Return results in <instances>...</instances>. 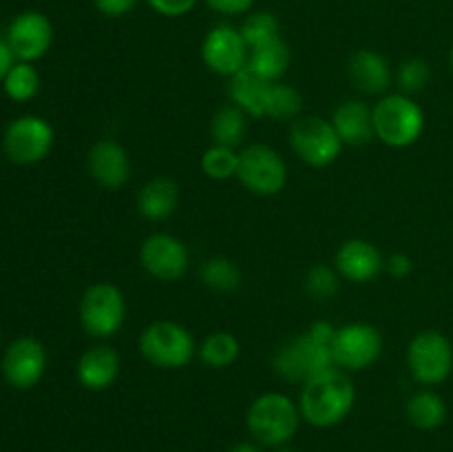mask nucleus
<instances>
[{
	"label": "nucleus",
	"mask_w": 453,
	"mask_h": 452,
	"mask_svg": "<svg viewBox=\"0 0 453 452\" xmlns=\"http://www.w3.org/2000/svg\"><path fill=\"white\" fill-rule=\"evenodd\" d=\"M334 332L336 328L330 322H314L308 331L296 335L274 353V372L292 384H305L312 377L336 368L332 357Z\"/></svg>",
	"instance_id": "1"
},
{
	"label": "nucleus",
	"mask_w": 453,
	"mask_h": 452,
	"mask_svg": "<svg viewBox=\"0 0 453 452\" xmlns=\"http://www.w3.org/2000/svg\"><path fill=\"white\" fill-rule=\"evenodd\" d=\"M357 388L341 368H330L305 381L301 388L299 410L303 421L314 428H334L352 412Z\"/></svg>",
	"instance_id": "2"
},
{
	"label": "nucleus",
	"mask_w": 453,
	"mask_h": 452,
	"mask_svg": "<svg viewBox=\"0 0 453 452\" xmlns=\"http://www.w3.org/2000/svg\"><path fill=\"white\" fill-rule=\"evenodd\" d=\"M301 410L288 394L264 393L250 403L246 425L255 441L265 448H281L295 439L301 425Z\"/></svg>",
	"instance_id": "3"
},
{
	"label": "nucleus",
	"mask_w": 453,
	"mask_h": 452,
	"mask_svg": "<svg viewBox=\"0 0 453 452\" xmlns=\"http://www.w3.org/2000/svg\"><path fill=\"white\" fill-rule=\"evenodd\" d=\"M374 136L383 144L405 149L416 144L425 131V111L418 102L405 93H389L372 106Z\"/></svg>",
	"instance_id": "4"
},
{
	"label": "nucleus",
	"mask_w": 453,
	"mask_h": 452,
	"mask_svg": "<svg viewBox=\"0 0 453 452\" xmlns=\"http://www.w3.org/2000/svg\"><path fill=\"white\" fill-rule=\"evenodd\" d=\"M137 346L146 362L153 363L155 368H164V370H180V368L188 366L197 353V346H195L188 328L171 322V319L149 323L142 331Z\"/></svg>",
	"instance_id": "5"
},
{
	"label": "nucleus",
	"mask_w": 453,
	"mask_h": 452,
	"mask_svg": "<svg viewBox=\"0 0 453 452\" xmlns=\"http://www.w3.org/2000/svg\"><path fill=\"white\" fill-rule=\"evenodd\" d=\"M290 146L301 162L314 168H326L339 160L345 144L332 120L321 115H299L292 120Z\"/></svg>",
	"instance_id": "6"
},
{
	"label": "nucleus",
	"mask_w": 453,
	"mask_h": 452,
	"mask_svg": "<svg viewBox=\"0 0 453 452\" xmlns=\"http://www.w3.org/2000/svg\"><path fill=\"white\" fill-rule=\"evenodd\" d=\"M407 368L420 386H438L453 372V346L441 331H420L407 346Z\"/></svg>",
	"instance_id": "7"
},
{
	"label": "nucleus",
	"mask_w": 453,
	"mask_h": 452,
	"mask_svg": "<svg viewBox=\"0 0 453 452\" xmlns=\"http://www.w3.org/2000/svg\"><path fill=\"white\" fill-rule=\"evenodd\" d=\"M127 319V300L115 284L97 282L84 291L80 300V323L97 339L113 337Z\"/></svg>",
	"instance_id": "8"
},
{
	"label": "nucleus",
	"mask_w": 453,
	"mask_h": 452,
	"mask_svg": "<svg viewBox=\"0 0 453 452\" xmlns=\"http://www.w3.org/2000/svg\"><path fill=\"white\" fill-rule=\"evenodd\" d=\"M56 133L42 115H18L3 133V151L12 162L29 167L38 164L51 153Z\"/></svg>",
	"instance_id": "9"
},
{
	"label": "nucleus",
	"mask_w": 453,
	"mask_h": 452,
	"mask_svg": "<svg viewBox=\"0 0 453 452\" xmlns=\"http://www.w3.org/2000/svg\"><path fill=\"white\" fill-rule=\"evenodd\" d=\"M237 180L250 193L261 198H273L286 189L288 167L286 160L268 144H250L239 151Z\"/></svg>",
	"instance_id": "10"
},
{
	"label": "nucleus",
	"mask_w": 453,
	"mask_h": 452,
	"mask_svg": "<svg viewBox=\"0 0 453 452\" xmlns=\"http://www.w3.org/2000/svg\"><path fill=\"white\" fill-rule=\"evenodd\" d=\"M383 353V335L376 326L365 322L345 323L336 328L332 339L334 366L345 372H358L379 362Z\"/></svg>",
	"instance_id": "11"
},
{
	"label": "nucleus",
	"mask_w": 453,
	"mask_h": 452,
	"mask_svg": "<svg viewBox=\"0 0 453 452\" xmlns=\"http://www.w3.org/2000/svg\"><path fill=\"white\" fill-rule=\"evenodd\" d=\"M47 348L35 337H18L3 353L0 372L16 390H31L47 372Z\"/></svg>",
	"instance_id": "12"
},
{
	"label": "nucleus",
	"mask_w": 453,
	"mask_h": 452,
	"mask_svg": "<svg viewBox=\"0 0 453 452\" xmlns=\"http://www.w3.org/2000/svg\"><path fill=\"white\" fill-rule=\"evenodd\" d=\"M140 261L150 277L159 282H177L190 269V253L180 238L155 233L140 246Z\"/></svg>",
	"instance_id": "13"
},
{
	"label": "nucleus",
	"mask_w": 453,
	"mask_h": 452,
	"mask_svg": "<svg viewBox=\"0 0 453 452\" xmlns=\"http://www.w3.org/2000/svg\"><path fill=\"white\" fill-rule=\"evenodd\" d=\"M248 49L242 31L230 25H217L206 34L202 44V60L212 74L233 78L248 66Z\"/></svg>",
	"instance_id": "14"
},
{
	"label": "nucleus",
	"mask_w": 453,
	"mask_h": 452,
	"mask_svg": "<svg viewBox=\"0 0 453 452\" xmlns=\"http://www.w3.org/2000/svg\"><path fill=\"white\" fill-rule=\"evenodd\" d=\"M4 40L12 47L16 60L35 62L51 49L53 25L44 13L22 12L9 22Z\"/></svg>",
	"instance_id": "15"
},
{
	"label": "nucleus",
	"mask_w": 453,
	"mask_h": 452,
	"mask_svg": "<svg viewBox=\"0 0 453 452\" xmlns=\"http://www.w3.org/2000/svg\"><path fill=\"white\" fill-rule=\"evenodd\" d=\"M336 273L352 284H370L383 273V253L372 242L361 238L345 239L334 257Z\"/></svg>",
	"instance_id": "16"
},
{
	"label": "nucleus",
	"mask_w": 453,
	"mask_h": 452,
	"mask_svg": "<svg viewBox=\"0 0 453 452\" xmlns=\"http://www.w3.org/2000/svg\"><path fill=\"white\" fill-rule=\"evenodd\" d=\"M88 173L102 189L115 191L131 177V160L127 149L115 140H100L91 146L87 158Z\"/></svg>",
	"instance_id": "17"
},
{
	"label": "nucleus",
	"mask_w": 453,
	"mask_h": 452,
	"mask_svg": "<svg viewBox=\"0 0 453 452\" xmlns=\"http://www.w3.org/2000/svg\"><path fill=\"white\" fill-rule=\"evenodd\" d=\"M119 368H122V362H119L118 350L100 344L82 353L78 366H75V377H78L80 386H84L87 390L102 393L115 384V379L119 377Z\"/></svg>",
	"instance_id": "18"
},
{
	"label": "nucleus",
	"mask_w": 453,
	"mask_h": 452,
	"mask_svg": "<svg viewBox=\"0 0 453 452\" xmlns=\"http://www.w3.org/2000/svg\"><path fill=\"white\" fill-rule=\"evenodd\" d=\"M348 75L354 87L367 96H380L392 82V69L388 58L374 49H358L348 62Z\"/></svg>",
	"instance_id": "19"
},
{
	"label": "nucleus",
	"mask_w": 453,
	"mask_h": 452,
	"mask_svg": "<svg viewBox=\"0 0 453 452\" xmlns=\"http://www.w3.org/2000/svg\"><path fill=\"white\" fill-rule=\"evenodd\" d=\"M332 124L345 146H363L374 136L372 106L363 100H345L332 113Z\"/></svg>",
	"instance_id": "20"
},
{
	"label": "nucleus",
	"mask_w": 453,
	"mask_h": 452,
	"mask_svg": "<svg viewBox=\"0 0 453 452\" xmlns=\"http://www.w3.org/2000/svg\"><path fill=\"white\" fill-rule=\"evenodd\" d=\"M177 204H180V186L166 175L149 180L137 195V211L150 222L168 220L177 211Z\"/></svg>",
	"instance_id": "21"
},
{
	"label": "nucleus",
	"mask_w": 453,
	"mask_h": 452,
	"mask_svg": "<svg viewBox=\"0 0 453 452\" xmlns=\"http://www.w3.org/2000/svg\"><path fill=\"white\" fill-rule=\"evenodd\" d=\"M270 82L257 75L250 66L239 71L237 75L230 78L228 91L233 105H237L243 113L250 118H264V105H265V93H268Z\"/></svg>",
	"instance_id": "22"
},
{
	"label": "nucleus",
	"mask_w": 453,
	"mask_h": 452,
	"mask_svg": "<svg viewBox=\"0 0 453 452\" xmlns=\"http://www.w3.org/2000/svg\"><path fill=\"white\" fill-rule=\"evenodd\" d=\"M405 417L414 428L436 430L447 421V403L436 390L423 388L407 399Z\"/></svg>",
	"instance_id": "23"
},
{
	"label": "nucleus",
	"mask_w": 453,
	"mask_h": 452,
	"mask_svg": "<svg viewBox=\"0 0 453 452\" xmlns=\"http://www.w3.org/2000/svg\"><path fill=\"white\" fill-rule=\"evenodd\" d=\"M290 47H288L286 40L277 38L273 43L250 49L248 66L268 82H279L290 66Z\"/></svg>",
	"instance_id": "24"
},
{
	"label": "nucleus",
	"mask_w": 453,
	"mask_h": 452,
	"mask_svg": "<svg viewBox=\"0 0 453 452\" xmlns=\"http://www.w3.org/2000/svg\"><path fill=\"white\" fill-rule=\"evenodd\" d=\"M248 131V113H243L237 105H226L212 115L211 136L215 144L237 146Z\"/></svg>",
	"instance_id": "25"
},
{
	"label": "nucleus",
	"mask_w": 453,
	"mask_h": 452,
	"mask_svg": "<svg viewBox=\"0 0 453 452\" xmlns=\"http://www.w3.org/2000/svg\"><path fill=\"white\" fill-rule=\"evenodd\" d=\"M239 350L242 348H239V341L233 332L215 331L202 341L197 353H199V359H202L208 368L221 370V368H228L237 362Z\"/></svg>",
	"instance_id": "26"
},
{
	"label": "nucleus",
	"mask_w": 453,
	"mask_h": 452,
	"mask_svg": "<svg viewBox=\"0 0 453 452\" xmlns=\"http://www.w3.org/2000/svg\"><path fill=\"white\" fill-rule=\"evenodd\" d=\"M303 106L299 89L288 82H270L268 93H265L264 115L270 120H296Z\"/></svg>",
	"instance_id": "27"
},
{
	"label": "nucleus",
	"mask_w": 453,
	"mask_h": 452,
	"mask_svg": "<svg viewBox=\"0 0 453 452\" xmlns=\"http://www.w3.org/2000/svg\"><path fill=\"white\" fill-rule=\"evenodd\" d=\"M199 279L217 292H234L242 286V270L228 257H208L199 266Z\"/></svg>",
	"instance_id": "28"
},
{
	"label": "nucleus",
	"mask_w": 453,
	"mask_h": 452,
	"mask_svg": "<svg viewBox=\"0 0 453 452\" xmlns=\"http://www.w3.org/2000/svg\"><path fill=\"white\" fill-rule=\"evenodd\" d=\"M3 91L9 100L13 102H29L38 96L40 91V74L34 66V62H20L9 69L7 78L3 80Z\"/></svg>",
	"instance_id": "29"
},
{
	"label": "nucleus",
	"mask_w": 453,
	"mask_h": 452,
	"mask_svg": "<svg viewBox=\"0 0 453 452\" xmlns=\"http://www.w3.org/2000/svg\"><path fill=\"white\" fill-rule=\"evenodd\" d=\"M239 168V153L233 146L212 144L203 151L202 155V171L211 180L224 182L230 177H237Z\"/></svg>",
	"instance_id": "30"
},
{
	"label": "nucleus",
	"mask_w": 453,
	"mask_h": 452,
	"mask_svg": "<svg viewBox=\"0 0 453 452\" xmlns=\"http://www.w3.org/2000/svg\"><path fill=\"white\" fill-rule=\"evenodd\" d=\"M243 40H246L248 49L261 47V44H268L273 40L281 38V25H279V18L270 12H255L243 20V25L239 27Z\"/></svg>",
	"instance_id": "31"
},
{
	"label": "nucleus",
	"mask_w": 453,
	"mask_h": 452,
	"mask_svg": "<svg viewBox=\"0 0 453 452\" xmlns=\"http://www.w3.org/2000/svg\"><path fill=\"white\" fill-rule=\"evenodd\" d=\"M429 80H432V69H429L427 60H423V58H410L396 71V84L405 96L425 91Z\"/></svg>",
	"instance_id": "32"
},
{
	"label": "nucleus",
	"mask_w": 453,
	"mask_h": 452,
	"mask_svg": "<svg viewBox=\"0 0 453 452\" xmlns=\"http://www.w3.org/2000/svg\"><path fill=\"white\" fill-rule=\"evenodd\" d=\"M341 275L336 273V269L332 266H314L310 269V273L305 275V291L312 300L326 301L330 297H334L339 292Z\"/></svg>",
	"instance_id": "33"
},
{
	"label": "nucleus",
	"mask_w": 453,
	"mask_h": 452,
	"mask_svg": "<svg viewBox=\"0 0 453 452\" xmlns=\"http://www.w3.org/2000/svg\"><path fill=\"white\" fill-rule=\"evenodd\" d=\"M153 12H157L164 18H181L190 13L197 4V0H146Z\"/></svg>",
	"instance_id": "34"
},
{
	"label": "nucleus",
	"mask_w": 453,
	"mask_h": 452,
	"mask_svg": "<svg viewBox=\"0 0 453 452\" xmlns=\"http://www.w3.org/2000/svg\"><path fill=\"white\" fill-rule=\"evenodd\" d=\"M96 9L106 18H122L137 7L140 0H93Z\"/></svg>",
	"instance_id": "35"
},
{
	"label": "nucleus",
	"mask_w": 453,
	"mask_h": 452,
	"mask_svg": "<svg viewBox=\"0 0 453 452\" xmlns=\"http://www.w3.org/2000/svg\"><path fill=\"white\" fill-rule=\"evenodd\" d=\"M212 12L224 13V16H239V13L250 12L255 0H203Z\"/></svg>",
	"instance_id": "36"
},
{
	"label": "nucleus",
	"mask_w": 453,
	"mask_h": 452,
	"mask_svg": "<svg viewBox=\"0 0 453 452\" xmlns=\"http://www.w3.org/2000/svg\"><path fill=\"white\" fill-rule=\"evenodd\" d=\"M385 269H388V273L392 275V277L405 279L411 275L414 264H411V257L405 255V253H394V255H389L388 260H385Z\"/></svg>",
	"instance_id": "37"
},
{
	"label": "nucleus",
	"mask_w": 453,
	"mask_h": 452,
	"mask_svg": "<svg viewBox=\"0 0 453 452\" xmlns=\"http://www.w3.org/2000/svg\"><path fill=\"white\" fill-rule=\"evenodd\" d=\"M16 65V56H13L12 47L7 44V40L0 38V84H3V80L7 78L9 69Z\"/></svg>",
	"instance_id": "38"
},
{
	"label": "nucleus",
	"mask_w": 453,
	"mask_h": 452,
	"mask_svg": "<svg viewBox=\"0 0 453 452\" xmlns=\"http://www.w3.org/2000/svg\"><path fill=\"white\" fill-rule=\"evenodd\" d=\"M228 452H261V448H259V443L239 441V443H234Z\"/></svg>",
	"instance_id": "39"
},
{
	"label": "nucleus",
	"mask_w": 453,
	"mask_h": 452,
	"mask_svg": "<svg viewBox=\"0 0 453 452\" xmlns=\"http://www.w3.org/2000/svg\"><path fill=\"white\" fill-rule=\"evenodd\" d=\"M274 452H296V450H295V448H290V446H281V448H277Z\"/></svg>",
	"instance_id": "40"
},
{
	"label": "nucleus",
	"mask_w": 453,
	"mask_h": 452,
	"mask_svg": "<svg viewBox=\"0 0 453 452\" xmlns=\"http://www.w3.org/2000/svg\"><path fill=\"white\" fill-rule=\"evenodd\" d=\"M449 65H451V69H453V47H451V51H449Z\"/></svg>",
	"instance_id": "41"
}]
</instances>
